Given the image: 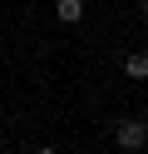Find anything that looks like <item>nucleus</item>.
<instances>
[{"instance_id":"5","label":"nucleus","mask_w":148,"mask_h":154,"mask_svg":"<svg viewBox=\"0 0 148 154\" xmlns=\"http://www.w3.org/2000/svg\"><path fill=\"white\" fill-rule=\"evenodd\" d=\"M138 10H143V15H148V0H138Z\"/></svg>"},{"instance_id":"6","label":"nucleus","mask_w":148,"mask_h":154,"mask_svg":"<svg viewBox=\"0 0 148 154\" xmlns=\"http://www.w3.org/2000/svg\"><path fill=\"white\" fill-rule=\"evenodd\" d=\"M5 154H20V149H5Z\"/></svg>"},{"instance_id":"4","label":"nucleus","mask_w":148,"mask_h":154,"mask_svg":"<svg viewBox=\"0 0 148 154\" xmlns=\"http://www.w3.org/2000/svg\"><path fill=\"white\" fill-rule=\"evenodd\" d=\"M35 154H59V149H49V144H39V149H35Z\"/></svg>"},{"instance_id":"2","label":"nucleus","mask_w":148,"mask_h":154,"mask_svg":"<svg viewBox=\"0 0 148 154\" xmlns=\"http://www.w3.org/2000/svg\"><path fill=\"white\" fill-rule=\"evenodd\" d=\"M54 15H59V25H79L84 20V0H54Z\"/></svg>"},{"instance_id":"1","label":"nucleus","mask_w":148,"mask_h":154,"mask_svg":"<svg viewBox=\"0 0 148 154\" xmlns=\"http://www.w3.org/2000/svg\"><path fill=\"white\" fill-rule=\"evenodd\" d=\"M114 144H118L123 154L148 149V119H138V114H123V119H114Z\"/></svg>"},{"instance_id":"3","label":"nucleus","mask_w":148,"mask_h":154,"mask_svg":"<svg viewBox=\"0 0 148 154\" xmlns=\"http://www.w3.org/2000/svg\"><path fill=\"white\" fill-rule=\"evenodd\" d=\"M123 75H128V80H148V55H143V50L123 55Z\"/></svg>"}]
</instances>
